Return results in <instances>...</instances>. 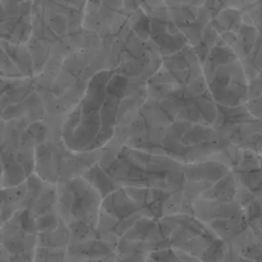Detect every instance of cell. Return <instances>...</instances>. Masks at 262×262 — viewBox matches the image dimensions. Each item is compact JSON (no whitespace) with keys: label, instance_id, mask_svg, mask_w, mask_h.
<instances>
[{"label":"cell","instance_id":"cell-1","mask_svg":"<svg viewBox=\"0 0 262 262\" xmlns=\"http://www.w3.org/2000/svg\"><path fill=\"white\" fill-rule=\"evenodd\" d=\"M147 100V84L113 71L95 74L81 101L60 128V140L73 152H96L129 127Z\"/></svg>","mask_w":262,"mask_h":262},{"label":"cell","instance_id":"cell-2","mask_svg":"<svg viewBox=\"0 0 262 262\" xmlns=\"http://www.w3.org/2000/svg\"><path fill=\"white\" fill-rule=\"evenodd\" d=\"M99 165L119 188L183 192L186 165L166 156L152 155L113 141L102 148Z\"/></svg>","mask_w":262,"mask_h":262},{"label":"cell","instance_id":"cell-3","mask_svg":"<svg viewBox=\"0 0 262 262\" xmlns=\"http://www.w3.org/2000/svg\"><path fill=\"white\" fill-rule=\"evenodd\" d=\"M3 189L26 183L36 169V150L49 140L50 130L43 122L27 124L3 120Z\"/></svg>","mask_w":262,"mask_h":262},{"label":"cell","instance_id":"cell-4","mask_svg":"<svg viewBox=\"0 0 262 262\" xmlns=\"http://www.w3.org/2000/svg\"><path fill=\"white\" fill-rule=\"evenodd\" d=\"M201 63L207 87L217 106L239 107L247 104L250 81L239 59L222 38Z\"/></svg>","mask_w":262,"mask_h":262},{"label":"cell","instance_id":"cell-5","mask_svg":"<svg viewBox=\"0 0 262 262\" xmlns=\"http://www.w3.org/2000/svg\"><path fill=\"white\" fill-rule=\"evenodd\" d=\"M102 150L96 152H73L60 137H49L36 150L35 174L48 183L58 186L63 182L83 177L101 159Z\"/></svg>","mask_w":262,"mask_h":262},{"label":"cell","instance_id":"cell-6","mask_svg":"<svg viewBox=\"0 0 262 262\" xmlns=\"http://www.w3.org/2000/svg\"><path fill=\"white\" fill-rule=\"evenodd\" d=\"M102 201L99 191L84 177L58 184L59 214L71 232L97 230Z\"/></svg>","mask_w":262,"mask_h":262},{"label":"cell","instance_id":"cell-7","mask_svg":"<svg viewBox=\"0 0 262 262\" xmlns=\"http://www.w3.org/2000/svg\"><path fill=\"white\" fill-rule=\"evenodd\" d=\"M3 120H20L27 124L43 122L46 105L38 92L35 78L3 79Z\"/></svg>","mask_w":262,"mask_h":262},{"label":"cell","instance_id":"cell-8","mask_svg":"<svg viewBox=\"0 0 262 262\" xmlns=\"http://www.w3.org/2000/svg\"><path fill=\"white\" fill-rule=\"evenodd\" d=\"M2 41L12 45H27L32 35L33 3L0 2Z\"/></svg>","mask_w":262,"mask_h":262},{"label":"cell","instance_id":"cell-9","mask_svg":"<svg viewBox=\"0 0 262 262\" xmlns=\"http://www.w3.org/2000/svg\"><path fill=\"white\" fill-rule=\"evenodd\" d=\"M3 79H32L36 78L35 63L27 45H12L3 42Z\"/></svg>","mask_w":262,"mask_h":262}]
</instances>
